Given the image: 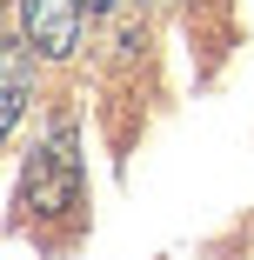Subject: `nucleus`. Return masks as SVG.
I'll return each mask as SVG.
<instances>
[{"mask_svg": "<svg viewBox=\"0 0 254 260\" xmlns=\"http://www.w3.org/2000/svg\"><path fill=\"white\" fill-rule=\"evenodd\" d=\"M20 193H27L34 214H67V207L80 200V153H74V127H67V120H61L54 140H47L34 160H27Z\"/></svg>", "mask_w": 254, "mask_h": 260, "instance_id": "1", "label": "nucleus"}, {"mask_svg": "<svg viewBox=\"0 0 254 260\" xmlns=\"http://www.w3.org/2000/svg\"><path fill=\"white\" fill-rule=\"evenodd\" d=\"M87 7H94V14H107V7H114V0H87Z\"/></svg>", "mask_w": 254, "mask_h": 260, "instance_id": "4", "label": "nucleus"}, {"mask_svg": "<svg viewBox=\"0 0 254 260\" xmlns=\"http://www.w3.org/2000/svg\"><path fill=\"white\" fill-rule=\"evenodd\" d=\"M27 114V47H7V107H0V120L20 127Z\"/></svg>", "mask_w": 254, "mask_h": 260, "instance_id": "3", "label": "nucleus"}, {"mask_svg": "<svg viewBox=\"0 0 254 260\" xmlns=\"http://www.w3.org/2000/svg\"><path fill=\"white\" fill-rule=\"evenodd\" d=\"M80 7H87V0H20V27L34 40V54L67 60L80 47Z\"/></svg>", "mask_w": 254, "mask_h": 260, "instance_id": "2", "label": "nucleus"}]
</instances>
